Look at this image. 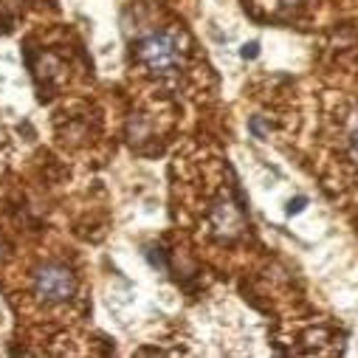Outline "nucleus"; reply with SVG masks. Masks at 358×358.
<instances>
[{"label":"nucleus","instance_id":"f257e3e1","mask_svg":"<svg viewBox=\"0 0 358 358\" xmlns=\"http://www.w3.org/2000/svg\"><path fill=\"white\" fill-rule=\"evenodd\" d=\"M138 59L152 71V73H169L181 65L184 59V48H181V37L175 31H158L150 34L138 43Z\"/></svg>","mask_w":358,"mask_h":358},{"label":"nucleus","instance_id":"f03ea898","mask_svg":"<svg viewBox=\"0 0 358 358\" xmlns=\"http://www.w3.org/2000/svg\"><path fill=\"white\" fill-rule=\"evenodd\" d=\"M34 291H37V296H40L43 302H65V299L73 296L76 280H73V274H71V268L51 262V265H43L40 271H37V277H34Z\"/></svg>","mask_w":358,"mask_h":358},{"label":"nucleus","instance_id":"7ed1b4c3","mask_svg":"<svg viewBox=\"0 0 358 358\" xmlns=\"http://www.w3.org/2000/svg\"><path fill=\"white\" fill-rule=\"evenodd\" d=\"M212 229L220 234V237H234L240 229H243V212L237 206H231L229 201L217 203L212 209Z\"/></svg>","mask_w":358,"mask_h":358},{"label":"nucleus","instance_id":"20e7f679","mask_svg":"<svg viewBox=\"0 0 358 358\" xmlns=\"http://www.w3.org/2000/svg\"><path fill=\"white\" fill-rule=\"evenodd\" d=\"M248 130H251L257 138H265V133H268V130H265V122H262L259 116H254V119L248 122Z\"/></svg>","mask_w":358,"mask_h":358},{"label":"nucleus","instance_id":"39448f33","mask_svg":"<svg viewBox=\"0 0 358 358\" xmlns=\"http://www.w3.org/2000/svg\"><path fill=\"white\" fill-rule=\"evenodd\" d=\"M240 54H243V59H254V57L259 54V43H257V40H254V43H245Z\"/></svg>","mask_w":358,"mask_h":358},{"label":"nucleus","instance_id":"423d86ee","mask_svg":"<svg viewBox=\"0 0 358 358\" xmlns=\"http://www.w3.org/2000/svg\"><path fill=\"white\" fill-rule=\"evenodd\" d=\"M350 155H352V158L358 161V130H355V133L350 136Z\"/></svg>","mask_w":358,"mask_h":358},{"label":"nucleus","instance_id":"0eeeda50","mask_svg":"<svg viewBox=\"0 0 358 358\" xmlns=\"http://www.w3.org/2000/svg\"><path fill=\"white\" fill-rule=\"evenodd\" d=\"M302 206H305V198H296V201H291L288 212H291V215H294V212H302Z\"/></svg>","mask_w":358,"mask_h":358},{"label":"nucleus","instance_id":"6e6552de","mask_svg":"<svg viewBox=\"0 0 358 358\" xmlns=\"http://www.w3.org/2000/svg\"><path fill=\"white\" fill-rule=\"evenodd\" d=\"M285 6H296V3H302V0H282Z\"/></svg>","mask_w":358,"mask_h":358}]
</instances>
